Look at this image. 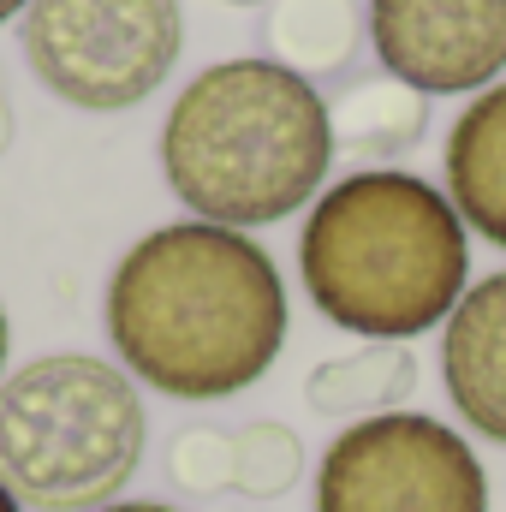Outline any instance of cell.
Masks as SVG:
<instances>
[{
	"mask_svg": "<svg viewBox=\"0 0 506 512\" xmlns=\"http://www.w3.org/2000/svg\"><path fill=\"white\" fill-rule=\"evenodd\" d=\"M12 143V96H6V78H0V155Z\"/></svg>",
	"mask_w": 506,
	"mask_h": 512,
	"instance_id": "obj_15",
	"label": "cell"
},
{
	"mask_svg": "<svg viewBox=\"0 0 506 512\" xmlns=\"http://www.w3.org/2000/svg\"><path fill=\"white\" fill-rule=\"evenodd\" d=\"M441 382L459 423L506 447V268L465 286L441 322Z\"/></svg>",
	"mask_w": 506,
	"mask_h": 512,
	"instance_id": "obj_8",
	"label": "cell"
},
{
	"mask_svg": "<svg viewBox=\"0 0 506 512\" xmlns=\"http://www.w3.org/2000/svg\"><path fill=\"white\" fill-rule=\"evenodd\" d=\"M328 126H334V155L346 149L358 161H393L429 131V96L399 78H370L328 108Z\"/></svg>",
	"mask_w": 506,
	"mask_h": 512,
	"instance_id": "obj_11",
	"label": "cell"
},
{
	"mask_svg": "<svg viewBox=\"0 0 506 512\" xmlns=\"http://www.w3.org/2000/svg\"><path fill=\"white\" fill-rule=\"evenodd\" d=\"M411 393H417V352L399 340H370L364 352L328 358L304 376V405L316 417H340V423L405 411Z\"/></svg>",
	"mask_w": 506,
	"mask_h": 512,
	"instance_id": "obj_10",
	"label": "cell"
},
{
	"mask_svg": "<svg viewBox=\"0 0 506 512\" xmlns=\"http://www.w3.org/2000/svg\"><path fill=\"white\" fill-rule=\"evenodd\" d=\"M108 340L131 382L167 399H233L286 346V286L256 239L173 221L137 239L108 280Z\"/></svg>",
	"mask_w": 506,
	"mask_h": 512,
	"instance_id": "obj_1",
	"label": "cell"
},
{
	"mask_svg": "<svg viewBox=\"0 0 506 512\" xmlns=\"http://www.w3.org/2000/svg\"><path fill=\"white\" fill-rule=\"evenodd\" d=\"M316 512H489L477 447L429 411L340 429L316 465Z\"/></svg>",
	"mask_w": 506,
	"mask_h": 512,
	"instance_id": "obj_6",
	"label": "cell"
},
{
	"mask_svg": "<svg viewBox=\"0 0 506 512\" xmlns=\"http://www.w3.org/2000/svg\"><path fill=\"white\" fill-rule=\"evenodd\" d=\"M102 512H179V507H167V501H114Z\"/></svg>",
	"mask_w": 506,
	"mask_h": 512,
	"instance_id": "obj_16",
	"label": "cell"
},
{
	"mask_svg": "<svg viewBox=\"0 0 506 512\" xmlns=\"http://www.w3.org/2000/svg\"><path fill=\"white\" fill-rule=\"evenodd\" d=\"M18 48L66 108L120 114L167 84L185 18L179 0H30Z\"/></svg>",
	"mask_w": 506,
	"mask_h": 512,
	"instance_id": "obj_5",
	"label": "cell"
},
{
	"mask_svg": "<svg viewBox=\"0 0 506 512\" xmlns=\"http://www.w3.org/2000/svg\"><path fill=\"white\" fill-rule=\"evenodd\" d=\"M334 167L328 102L280 60L203 66L167 108L161 173L173 197L215 227H268L316 203Z\"/></svg>",
	"mask_w": 506,
	"mask_h": 512,
	"instance_id": "obj_3",
	"label": "cell"
},
{
	"mask_svg": "<svg viewBox=\"0 0 506 512\" xmlns=\"http://www.w3.org/2000/svg\"><path fill=\"white\" fill-rule=\"evenodd\" d=\"M149 447L143 399L120 364L90 352L30 358L0 382V483L30 512H102Z\"/></svg>",
	"mask_w": 506,
	"mask_h": 512,
	"instance_id": "obj_4",
	"label": "cell"
},
{
	"mask_svg": "<svg viewBox=\"0 0 506 512\" xmlns=\"http://www.w3.org/2000/svg\"><path fill=\"white\" fill-rule=\"evenodd\" d=\"M6 340H12V328H6V310H0V382H6Z\"/></svg>",
	"mask_w": 506,
	"mask_h": 512,
	"instance_id": "obj_17",
	"label": "cell"
},
{
	"mask_svg": "<svg viewBox=\"0 0 506 512\" xmlns=\"http://www.w3.org/2000/svg\"><path fill=\"white\" fill-rule=\"evenodd\" d=\"M227 6H268V0H227Z\"/></svg>",
	"mask_w": 506,
	"mask_h": 512,
	"instance_id": "obj_20",
	"label": "cell"
},
{
	"mask_svg": "<svg viewBox=\"0 0 506 512\" xmlns=\"http://www.w3.org/2000/svg\"><path fill=\"white\" fill-rule=\"evenodd\" d=\"M370 42L423 96L489 90L506 72V0H370Z\"/></svg>",
	"mask_w": 506,
	"mask_h": 512,
	"instance_id": "obj_7",
	"label": "cell"
},
{
	"mask_svg": "<svg viewBox=\"0 0 506 512\" xmlns=\"http://www.w3.org/2000/svg\"><path fill=\"white\" fill-rule=\"evenodd\" d=\"M298 274L310 304L364 340H417L465 298V221L417 173L364 167L328 185L298 233Z\"/></svg>",
	"mask_w": 506,
	"mask_h": 512,
	"instance_id": "obj_2",
	"label": "cell"
},
{
	"mask_svg": "<svg viewBox=\"0 0 506 512\" xmlns=\"http://www.w3.org/2000/svg\"><path fill=\"white\" fill-rule=\"evenodd\" d=\"M0 512H24L18 501H12V489H6V483H0Z\"/></svg>",
	"mask_w": 506,
	"mask_h": 512,
	"instance_id": "obj_19",
	"label": "cell"
},
{
	"mask_svg": "<svg viewBox=\"0 0 506 512\" xmlns=\"http://www.w3.org/2000/svg\"><path fill=\"white\" fill-rule=\"evenodd\" d=\"M24 6H30V0H0V24H6V18H18Z\"/></svg>",
	"mask_w": 506,
	"mask_h": 512,
	"instance_id": "obj_18",
	"label": "cell"
},
{
	"mask_svg": "<svg viewBox=\"0 0 506 512\" xmlns=\"http://www.w3.org/2000/svg\"><path fill=\"white\" fill-rule=\"evenodd\" d=\"M364 42L358 0H274L268 6V60L298 78L346 72Z\"/></svg>",
	"mask_w": 506,
	"mask_h": 512,
	"instance_id": "obj_12",
	"label": "cell"
},
{
	"mask_svg": "<svg viewBox=\"0 0 506 512\" xmlns=\"http://www.w3.org/2000/svg\"><path fill=\"white\" fill-rule=\"evenodd\" d=\"M447 203L506 251V84H489L447 131Z\"/></svg>",
	"mask_w": 506,
	"mask_h": 512,
	"instance_id": "obj_9",
	"label": "cell"
},
{
	"mask_svg": "<svg viewBox=\"0 0 506 512\" xmlns=\"http://www.w3.org/2000/svg\"><path fill=\"white\" fill-rule=\"evenodd\" d=\"M167 477L185 495H233V429L191 423L167 453Z\"/></svg>",
	"mask_w": 506,
	"mask_h": 512,
	"instance_id": "obj_14",
	"label": "cell"
},
{
	"mask_svg": "<svg viewBox=\"0 0 506 512\" xmlns=\"http://www.w3.org/2000/svg\"><path fill=\"white\" fill-rule=\"evenodd\" d=\"M304 477V441L286 423H245L233 429V495L280 501Z\"/></svg>",
	"mask_w": 506,
	"mask_h": 512,
	"instance_id": "obj_13",
	"label": "cell"
}]
</instances>
